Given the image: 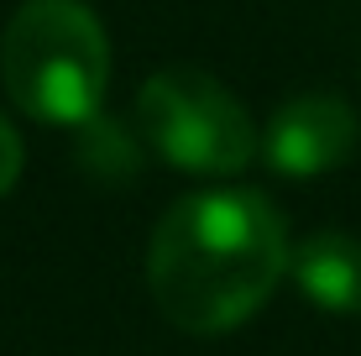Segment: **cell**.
<instances>
[{
	"label": "cell",
	"instance_id": "1",
	"mask_svg": "<svg viewBox=\"0 0 361 356\" xmlns=\"http://www.w3.org/2000/svg\"><path fill=\"white\" fill-rule=\"evenodd\" d=\"M288 273V236L257 189L183 194L147 247L152 304L189 336H220L267 304Z\"/></svg>",
	"mask_w": 361,
	"mask_h": 356
},
{
	"label": "cell",
	"instance_id": "2",
	"mask_svg": "<svg viewBox=\"0 0 361 356\" xmlns=\"http://www.w3.org/2000/svg\"><path fill=\"white\" fill-rule=\"evenodd\" d=\"M0 84L47 126H90L110 90V37L84 0H21L0 32Z\"/></svg>",
	"mask_w": 361,
	"mask_h": 356
},
{
	"label": "cell",
	"instance_id": "3",
	"mask_svg": "<svg viewBox=\"0 0 361 356\" xmlns=\"http://www.w3.org/2000/svg\"><path fill=\"white\" fill-rule=\"evenodd\" d=\"M136 126L183 173L231 178L257 152L252 110L235 100L215 73L189 68V63L163 68L142 84V94H136Z\"/></svg>",
	"mask_w": 361,
	"mask_h": 356
},
{
	"label": "cell",
	"instance_id": "4",
	"mask_svg": "<svg viewBox=\"0 0 361 356\" xmlns=\"http://www.w3.org/2000/svg\"><path fill=\"white\" fill-rule=\"evenodd\" d=\"M356 147V110L341 94H298L267 126V163L283 178H319Z\"/></svg>",
	"mask_w": 361,
	"mask_h": 356
},
{
	"label": "cell",
	"instance_id": "5",
	"mask_svg": "<svg viewBox=\"0 0 361 356\" xmlns=\"http://www.w3.org/2000/svg\"><path fill=\"white\" fill-rule=\"evenodd\" d=\"M298 288L309 304L330 314H361V236L345 231H314L293 257H288Z\"/></svg>",
	"mask_w": 361,
	"mask_h": 356
},
{
	"label": "cell",
	"instance_id": "6",
	"mask_svg": "<svg viewBox=\"0 0 361 356\" xmlns=\"http://www.w3.org/2000/svg\"><path fill=\"white\" fill-rule=\"evenodd\" d=\"M21 137H16V126H11L6 116H0V194H11V183L21 178Z\"/></svg>",
	"mask_w": 361,
	"mask_h": 356
}]
</instances>
